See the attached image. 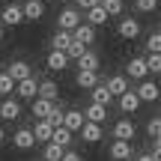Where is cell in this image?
I'll return each instance as SVG.
<instances>
[{"mask_svg":"<svg viewBox=\"0 0 161 161\" xmlns=\"http://www.w3.org/2000/svg\"><path fill=\"white\" fill-rule=\"evenodd\" d=\"M48 122H51V128H60V125H63V108H60V104H54V110H51V116H48Z\"/></svg>","mask_w":161,"mask_h":161,"instance_id":"34","label":"cell"},{"mask_svg":"<svg viewBox=\"0 0 161 161\" xmlns=\"http://www.w3.org/2000/svg\"><path fill=\"white\" fill-rule=\"evenodd\" d=\"M51 122L48 119H39L36 122V128H33V137H36V143H51Z\"/></svg>","mask_w":161,"mask_h":161,"instance_id":"22","label":"cell"},{"mask_svg":"<svg viewBox=\"0 0 161 161\" xmlns=\"http://www.w3.org/2000/svg\"><path fill=\"white\" fill-rule=\"evenodd\" d=\"M116 102H119V110H122V114H134V110L140 108V98L134 96V90H128V92H122V96L116 98Z\"/></svg>","mask_w":161,"mask_h":161,"instance_id":"19","label":"cell"},{"mask_svg":"<svg viewBox=\"0 0 161 161\" xmlns=\"http://www.w3.org/2000/svg\"><path fill=\"white\" fill-rule=\"evenodd\" d=\"M102 125H96V122H84V128H80V137L86 140V143H98L102 140Z\"/></svg>","mask_w":161,"mask_h":161,"instance_id":"23","label":"cell"},{"mask_svg":"<svg viewBox=\"0 0 161 161\" xmlns=\"http://www.w3.org/2000/svg\"><path fill=\"white\" fill-rule=\"evenodd\" d=\"M12 146H15V149H33L36 146L33 128H18V131L12 134Z\"/></svg>","mask_w":161,"mask_h":161,"instance_id":"8","label":"cell"},{"mask_svg":"<svg viewBox=\"0 0 161 161\" xmlns=\"http://www.w3.org/2000/svg\"><path fill=\"white\" fill-rule=\"evenodd\" d=\"M60 161H84V158H80V155H78L75 149H66V152H63V158H60Z\"/></svg>","mask_w":161,"mask_h":161,"instance_id":"38","label":"cell"},{"mask_svg":"<svg viewBox=\"0 0 161 161\" xmlns=\"http://www.w3.org/2000/svg\"><path fill=\"white\" fill-rule=\"evenodd\" d=\"M78 24H80V12L78 9H63L60 18H57V30H66V33H72Z\"/></svg>","mask_w":161,"mask_h":161,"instance_id":"5","label":"cell"},{"mask_svg":"<svg viewBox=\"0 0 161 161\" xmlns=\"http://www.w3.org/2000/svg\"><path fill=\"white\" fill-rule=\"evenodd\" d=\"M75 63H78V72H98V57L92 51H84V57Z\"/></svg>","mask_w":161,"mask_h":161,"instance_id":"25","label":"cell"},{"mask_svg":"<svg viewBox=\"0 0 161 161\" xmlns=\"http://www.w3.org/2000/svg\"><path fill=\"white\" fill-rule=\"evenodd\" d=\"M104 86H108V92H110L114 98H119L122 92L131 90V84H128V78H125V75H114V78H108V80H104Z\"/></svg>","mask_w":161,"mask_h":161,"instance_id":"7","label":"cell"},{"mask_svg":"<svg viewBox=\"0 0 161 161\" xmlns=\"http://www.w3.org/2000/svg\"><path fill=\"white\" fill-rule=\"evenodd\" d=\"M92 6H98V0H78V9H92Z\"/></svg>","mask_w":161,"mask_h":161,"instance_id":"39","label":"cell"},{"mask_svg":"<svg viewBox=\"0 0 161 161\" xmlns=\"http://www.w3.org/2000/svg\"><path fill=\"white\" fill-rule=\"evenodd\" d=\"M128 161H134V158H128Z\"/></svg>","mask_w":161,"mask_h":161,"instance_id":"45","label":"cell"},{"mask_svg":"<svg viewBox=\"0 0 161 161\" xmlns=\"http://www.w3.org/2000/svg\"><path fill=\"white\" fill-rule=\"evenodd\" d=\"M146 75H149V69H146V60L143 57H131L125 63V78L131 80H146Z\"/></svg>","mask_w":161,"mask_h":161,"instance_id":"1","label":"cell"},{"mask_svg":"<svg viewBox=\"0 0 161 161\" xmlns=\"http://www.w3.org/2000/svg\"><path fill=\"white\" fill-rule=\"evenodd\" d=\"M69 42H72V33L57 30V33H54V39H51V51H66V48H69Z\"/></svg>","mask_w":161,"mask_h":161,"instance_id":"28","label":"cell"},{"mask_svg":"<svg viewBox=\"0 0 161 161\" xmlns=\"http://www.w3.org/2000/svg\"><path fill=\"white\" fill-rule=\"evenodd\" d=\"M45 63H48V69H51V72H63V69H69L72 60L66 57V51H51Z\"/></svg>","mask_w":161,"mask_h":161,"instance_id":"17","label":"cell"},{"mask_svg":"<svg viewBox=\"0 0 161 161\" xmlns=\"http://www.w3.org/2000/svg\"><path fill=\"white\" fill-rule=\"evenodd\" d=\"M152 158H155V161H161V152H152Z\"/></svg>","mask_w":161,"mask_h":161,"instance_id":"43","label":"cell"},{"mask_svg":"<svg viewBox=\"0 0 161 161\" xmlns=\"http://www.w3.org/2000/svg\"><path fill=\"white\" fill-rule=\"evenodd\" d=\"M134 6H137L140 12H155L158 9V0H134Z\"/></svg>","mask_w":161,"mask_h":161,"instance_id":"36","label":"cell"},{"mask_svg":"<svg viewBox=\"0 0 161 161\" xmlns=\"http://www.w3.org/2000/svg\"><path fill=\"white\" fill-rule=\"evenodd\" d=\"M57 102H45V98H33V116L36 119H48Z\"/></svg>","mask_w":161,"mask_h":161,"instance_id":"24","label":"cell"},{"mask_svg":"<svg viewBox=\"0 0 161 161\" xmlns=\"http://www.w3.org/2000/svg\"><path fill=\"white\" fill-rule=\"evenodd\" d=\"M36 98H45V102H57V98H60V86L54 84V80H42V84H39V92H36Z\"/></svg>","mask_w":161,"mask_h":161,"instance_id":"18","label":"cell"},{"mask_svg":"<svg viewBox=\"0 0 161 161\" xmlns=\"http://www.w3.org/2000/svg\"><path fill=\"white\" fill-rule=\"evenodd\" d=\"M134 161H155V158H152V152H143V155H137Z\"/></svg>","mask_w":161,"mask_h":161,"instance_id":"40","label":"cell"},{"mask_svg":"<svg viewBox=\"0 0 161 161\" xmlns=\"http://www.w3.org/2000/svg\"><path fill=\"white\" fill-rule=\"evenodd\" d=\"M116 33H119L122 39H137L140 36V24L134 21V18H122L119 27H116Z\"/></svg>","mask_w":161,"mask_h":161,"instance_id":"16","label":"cell"},{"mask_svg":"<svg viewBox=\"0 0 161 161\" xmlns=\"http://www.w3.org/2000/svg\"><path fill=\"white\" fill-rule=\"evenodd\" d=\"M98 3H102V9L108 12V18H110V15H119V12H122V6H125L122 0H98Z\"/></svg>","mask_w":161,"mask_h":161,"instance_id":"31","label":"cell"},{"mask_svg":"<svg viewBox=\"0 0 161 161\" xmlns=\"http://www.w3.org/2000/svg\"><path fill=\"white\" fill-rule=\"evenodd\" d=\"M86 24H90V27L108 24V12L102 9V3H98V6H92V9H86Z\"/></svg>","mask_w":161,"mask_h":161,"instance_id":"26","label":"cell"},{"mask_svg":"<svg viewBox=\"0 0 161 161\" xmlns=\"http://www.w3.org/2000/svg\"><path fill=\"white\" fill-rule=\"evenodd\" d=\"M12 90H15V80L6 75V72H0V96L9 98V96H12Z\"/></svg>","mask_w":161,"mask_h":161,"instance_id":"32","label":"cell"},{"mask_svg":"<svg viewBox=\"0 0 161 161\" xmlns=\"http://www.w3.org/2000/svg\"><path fill=\"white\" fill-rule=\"evenodd\" d=\"M15 92H18V98H36V92H39V80H36V78L18 80V84H15Z\"/></svg>","mask_w":161,"mask_h":161,"instance_id":"14","label":"cell"},{"mask_svg":"<svg viewBox=\"0 0 161 161\" xmlns=\"http://www.w3.org/2000/svg\"><path fill=\"white\" fill-rule=\"evenodd\" d=\"M3 140H6V131H3V128H0V143H3Z\"/></svg>","mask_w":161,"mask_h":161,"instance_id":"42","label":"cell"},{"mask_svg":"<svg viewBox=\"0 0 161 161\" xmlns=\"http://www.w3.org/2000/svg\"><path fill=\"white\" fill-rule=\"evenodd\" d=\"M134 96H137L140 102H158V96H161V86L155 84V80H140V86L134 90Z\"/></svg>","mask_w":161,"mask_h":161,"instance_id":"3","label":"cell"},{"mask_svg":"<svg viewBox=\"0 0 161 161\" xmlns=\"http://www.w3.org/2000/svg\"><path fill=\"white\" fill-rule=\"evenodd\" d=\"M0 39H3V24H0Z\"/></svg>","mask_w":161,"mask_h":161,"instance_id":"44","label":"cell"},{"mask_svg":"<svg viewBox=\"0 0 161 161\" xmlns=\"http://www.w3.org/2000/svg\"><path fill=\"white\" fill-rule=\"evenodd\" d=\"M75 84L84 86V90H92V86L102 84V80H98V72H78V75H75Z\"/></svg>","mask_w":161,"mask_h":161,"instance_id":"27","label":"cell"},{"mask_svg":"<svg viewBox=\"0 0 161 161\" xmlns=\"http://www.w3.org/2000/svg\"><path fill=\"white\" fill-rule=\"evenodd\" d=\"M146 51L149 54H161V33H152L149 39H146Z\"/></svg>","mask_w":161,"mask_h":161,"instance_id":"33","label":"cell"},{"mask_svg":"<svg viewBox=\"0 0 161 161\" xmlns=\"http://www.w3.org/2000/svg\"><path fill=\"white\" fill-rule=\"evenodd\" d=\"M63 128H69L72 134H78L84 128V114L80 110H63Z\"/></svg>","mask_w":161,"mask_h":161,"instance_id":"15","label":"cell"},{"mask_svg":"<svg viewBox=\"0 0 161 161\" xmlns=\"http://www.w3.org/2000/svg\"><path fill=\"white\" fill-rule=\"evenodd\" d=\"M80 114H84V122H96V125H102V122L108 119V108H102V104H92V102L86 104Z\"/></svg>","mask_w":161,"mask_h":161,"instance_id":"10","label":"cell"},{"mask_svg":"<svg viewBox=\"0 0 161 161\" xmlns=\"http://www.w3.org/2000/svg\"><path fill=\"white\" fill-rule=\"evenodd\" d=\"M51 143H57L60 149H72V131L63 128V125L54 128V131H51Z\"/></svg>","mask_w":161,"mask_h":161,"instance_id":"21","label":"cell"},{"mask_svg":"<svg viewBox=\"0 0 161 161\" xmlns=\"http://www.w3.org/2000/svg\"><path fill=\"white\" fill-rule=\"evenodd\" d=\"M18 116H21V104H18L15 98H3V102H0V119L12 122V119H18Z\"/></svg>","mask_w":161,"mask_h":161,"instance_id":"13","label":"cell"},{"mask_svg":"<svg viewBox=\"0 0 161 161\" xmlns=\"http://www.w3.org/2000/svg\"><path fill=\"white\" fill-rule=\"evenodd\" d=\"M84 51H86V45H80V42H75V39H72V42H69V48H66V57L75 63V60H80V57H84Z\"/></svg>","mask_w":161,"mask_h":161,"instance_id":"29","label":"cell"},{"mask_svg":"<svg viewBox=\"0 0 161 161\" xmlns=\"http://www.w3.org/2000/svg\"><path fill=\"white\" fill-rule=\"evenodd\" d=\"M158 33H161V30H158Z\"/></svg>","mask_w":161,"mask_h":161,"instance_id":"46","label":"cell"},{"mask_svg":"<svg viewBox=\"0 0 161 161\" xmlns=\"http://www.w3.org/2000/svg\"><path fill=\"white\" fill-rule=\"evenodd\" d=\"M72 39L80 42V45H92V42H96V27H90L86 21H80L78 27L72 30Z\"/></svg>","mask_w":161,"mask_h":161,"instance_id":"11","label":"cell"},{"mask_svg":"<svg viewBox=\"0 0 161 161\" xmlns=\"http://www.w3.org/2000/svg\"><path fill=\"white\" fill-rule=\"evenodd\" d=\"M146 69L161 75V54H149V57H146Z\"/></svg>","mask_w":161,"mask_h":161,"instance_id":"35","label":"cell"},{"mask_svg":"<svg viewBox=\"0 0 161 161\" xmlns=\"http://www.w3.org/2000/svg\"><path fill=\"white\" fill-rule=\"evenodd\" d=\"M90 96H92V104H102V108H108V104L114 102V96L108 92V86H104V84H96L90 90Z\"/></svg>","mask_w":161,"mask_h":161,"instance_id":"20","label":"cell"},{"mask_svg":"<svg viewBox=\"0 0 161 161\" xmlns=\"http://www.w3.org/2000/svg\"><path fill=\"white\" fill-rule=\"evenodd\" d=\"M146 131H149L152 137H158V134H161V116H152V119L146 122Z\"/></svg>","mask_w":161,"mask_h":161,"instance_id":"37","label":"cell"},{"mask_svg":"<svg viewBox=\"0 0 161 161\" xmlns=\"http://www.w3.org/2000/svg\"><path fill=\"white\" fill-rule=\"evenodd\" d=\"M108 155L114 158V161H128V158H134V152H131V143H125V140H114L110 149H108Z\"/></svg>","mask_w":161,"mask_h":161,"instance_id":"12","label":"cell"},{"mask_svg":"<svg viewBox=\"0 0 161 161\" xmlns=\"http://www.w3.org/2000/svg\"><path fill=\"white\" fill-rule=\"evenodd\" d=\"M6 75L12 80H24V78H33V69H30V63H24V60H12L9 66H6Z\"/></svg>","mask_w":161,"mask_h":161,"instance_id":"4","label":"cell"},{"mask_svg":"<svg viewBox=\"0 0 161 161\" xmlns=\"http://www.w3.org/2000/svg\"><path fill=\"white\" fill-rule=\"evenodd\" d=\"M0 24L3 27H18V24H24V12L18 3H9L3 12H0Z\"/></svg>","mask_w":161,"mask_h":161,"instance_id":"2","label":"cell"},{"mask_svg":"<svg viewBox=\"0 0 161 161\" xmlns=\"http://www.w3.org/2000/svg\"><path fill=\"white\" fill-rule=\"evenodd\" d=\"M134 134H137V128H134L131 119H119V122L114 125V140H125V143H131Z\"/></svg>","mask_w":161,"mask_h":161,"instance_id":"6","label":"cell"},{"mask_svg":"<svg viewBox=\"0 0 161 161\" xmlns=\"http://www.w3.org/2000/svg\"><path fill=\"white\" fill-rule=\"evenodd\" d=\"M152 140H155V152H161V134H158V137H152Z\"/></svg>","mask_w":161,"mask_h":161,"instance_id":"41","label":"cell"},{"mask_svg":"<svg viewBox=\"0 0 161 161\" xmlns=\"http://www.w3.org/2000/svg\"><path fill=\"white\" fill-rule=\"evenodd\" d=\"M63 152H66V149H60L57 143H45V152H42V158H45V161H60V158H63Z\"/></svg>","mask_w":161,"mask_h":161,"instance_id":"30","label":"cell"},{"mask_svg":"<svg viewBox=\"0 0 161 161\" xmlns=\"http://www.w3.org/2000/svg\"><path fill=\"white\" fill-rule=\"evenodd\" d=\"M21 12H24V21H39V18L45 15V3H42V0H24Z\"/></svg>","mask_w":161,"mask_h":161,"instance_id":"9","label":"cell"}]
</instances>
